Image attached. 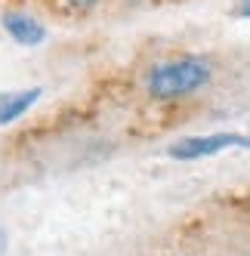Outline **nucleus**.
I'll return each instance as SVG.
<instances>
[{
    "instance_id": "3",
    "label": "nucleus",
    "mask_w": 250,
    "mask_h": 256,
    "mask_svg": "<svg viewBox=\"0 0 250 256\" xmlns=\"http://www.w3.org/2000/svg\"><path fill=\"white\" fill-rule=\"evenodd\" d=\"M4 28H6L10 38L16 44H22V46H34V44H40L46 38L44 25L34 19V16H25V12H6L4 16Z\"/></svg>"
},
{
    "instance_id": "5",
    "label": "nucleus",
    "mask_w": 250,
    "mask_h": 256,
    "mask_svg": "<svg viewBox=\"0 0 250 256\" xmlns=\"http://www.w3.org/2000/svg\"><path fill=\"white\" fill-rule=\"evenodd\" d=\"M99 0H56V10H62L68 16H84V12H90Z\"/></svg>"
},
{
    "instance_id": "7",
    "label": "nucleus",
    "mask_w": 250,
    "mask_h": 256,
    "mask_svg": "<svg viewBox=\"0 0 250 256\" xmlns=\"http://www.w3.org/2000/svg\"><path fill=\"white\" fill-rule=\"evenodd\" d=\"M4 250H6V234L0 232V253H4Z\"/></svg>"
},
{
    "instance_id": "6",
    "label": "nucleus",
    "mask_w": 250,
    "mask_h": 256,
    "mask_svg": "<svg viewBox=\"0 0 250 256\" xmlns=\"http://www.w3.org/2000/svg\"><path fill=\"white\" fill-rule=\"evenodd\" d=\"M238 16L250 19V0H241V4H238Z\"/></svg>"
},
{
    "instance_id": "1",
    "label": "nucleus",
    "mask_w": 250,
    "mask_h": 256,
    "mask_svg": "<svg viewBox=\"0 0 250 256\" xmlns=\"http://www.w3.org/2000/svg\"><path fill=\"white\" fill-rule=\"evenodd\" d=\"M210 80V65L204 59H173L158 65L148 74V93L154 99H180Z\"/></svg>"
},
{
    "instance_id": "2",
    "label": "nucleus",
    "mask_w": 250,
    "mask_h": 256,
    "mask_svg": "<svg viewBox=\"0 0 250 256\" xmlns=\"http://www.w3.org/2000/svg\"><path fill=\"white\" fill-rule=\"evenodd\" d=\"M226 148H250V136H241V133H213V136L180 139V142L170 145V158H176V160H198V158L220 154Z\"/></svg>"
},
{
    "instance_id": "4",
    "label": "nucleus",
    "mask_w": 250,
    "mask_h": 256,
    "mask_svg": "<svg viewBox=\"0 0 250 256\" xmlns=\"http://www.w3.org/2000/svg\"><path fill=\"white\" fill-rule=\"evenodd\" d=\"M40 90H25V93H12V96H0V124H10L19 114H25L28 108L38 102Z\"/></svg>"
}]
</instances>
